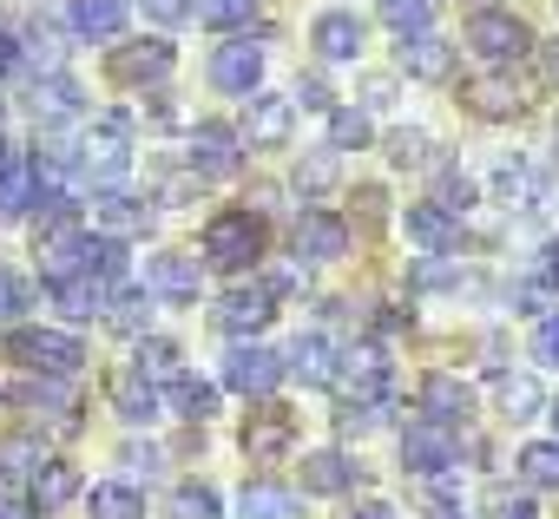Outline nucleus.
I'll return each instance as SVG.
<instances>
[{
    "instance_id": "f257e3e1",
    "label": "nucleus",
    "mask_w": 559,
    "mask_h": 519,
    "mask_svg": "<svg viewBox=\"0 0 559 519\" xmlns=\"http://www.w3.org/2000/svg\"><path fill=\"white\" fill-rule=\"evenodd\" d=\"M263 256V217H250V210H217L211 224H204V264L211 270H224V277H237V270H250Z\"/></svg>"
},
{
    "instance_id": "f03ea898",
    "label": "nucleus",
    "mask_w": 559,
    "mask_h": 519,
    "mask_svg": "<svg viewBox=\"0 0 559 519\" xmlns=\"http://www.w3.org/2000/svg\"><path fill=\"white\" fill-rule=\"evenodd\" d=\"M126 165H132V119H126V112H99V119L86 125V138H80V178L119 184Z\"/></svg>"
},
{
    "instance_id": "7ed1b4c3",
    "label": "nucleus",
    "mask_w": 559,
    "mask_h": 519,
    "mask_svg": "<svg viewBox=\"0 0 559 519\" xmlns=\"http://www.w3.org/2000/svg\"><path fill=\"white\" fill-rule=\"evenodd\" d=\"M8 362H21L27 375L73 382L86 369V349H80V336H60V329H14L8 336Z\"/></svg>"
},
{
    "instance_id": "20e7f679",
    "label": "nucleus",
    "mask_w": 559,
    "mask_h": 519,
    "mask_svg": "<svg viewBox=\"0 0 559 519\" xmlns=\"http://www.w3.org/2000/svg\"><path fill=\"white\" fill-rule=\"evenodd\" d=\"M467 47L487 60V67H520L526 53H533V34H526V21L520 14H507V8H480L474 21H467Z\"/></svg>"
},
{
    "instance_id": "39448f33",
    "label": "nucleus",
    "mask_w": 559,
    "mask_h": 519,
    "mask_svg": "<svg viewBox=\"0 0 559 519\" xmlns=\"http://www.w3.org/2000/svg\"><path fill=\"white\" fill-rule=\"evenodd\" d=\"M389 382H395V369H389V355H382L376 342L343 349V375H336V388L349 395V408H389Z\"/></svg>"
},
{
    "instance_id": "423d86ee",
    "label": "nucleus",
    "mask_w": 559,
    "mask_h": 519,
    "mask_svg": "<svg viewBox=\"0 0 559 519\" xmlns=\"http://www.w3.org/2000/svg\"><path fill=\"white\" fill-rule=\"evenodd\" d=\"M290 447H297V408L263 401V408H250V414H243V454H250L257 467H276Z\"/></svg>"
},
{
    "instance_id": "0eeeda50",
    "label": "nucleus",
    "mask_w": 559,
    "mask_h": 519,
    "mask_svg": "<svg viewBox=\"0 0 559 519\" xmlns=\"http://www.w3.org/2000/svg\"><path fill=\"white\" fill-rule=\"evenodd\" d=\"M290 290V277H257V283H237L224 303H217V329L230 336H257L270 316H276V297Z\"/></svg>"
},
{
    "instance_id": "6e6552de",
    "label": "nucleus",
    "mask_w": 559,
    "mask_h": 519,
    "mask_svg": "<svg viewBox=\"0 0 559 519\" xmlns=\"http://www.w3.org/2000/svg\"><path fill=\"white\" fill-rule=\"evenodd\" d=\"M454 460H461V427L415 421V427L402 434V467H408V473H421V480H441Z\"/></svg>"
},
{
    "instance_id": "1a4fd4ad",
    "label": "nucleus",
    "mask_w": 559,
    "mask_h": 519,
    "mask_svg": "<svg viewBox=\"0 0 559 519\" xmlns=\"http://www.w3.org/2000/svg\"><path fill=\"white\" fill-rule=\"evenodd\" d=\"M284 355H276V349H263V342H237L230 355H224V388H237V395H270L276 382H284Z\"/></svg>"
},
{
    "instance_id": "9d476101",
    "label": "nucleus",
    "mask_w": 559,
    "mask_h": 519,
    "mask_svg": "<svg viewBox=\"0 0 559 519\" xmlns=\"http://www.w3.org/2000/svg\"><path fill=\"white\" fill-rule=\"evenodd\" d=\"M211 80H217L224 93H237V99H257V93H263V47H257L250 34L224 40V47L211 53Z\"/></svg>"
},
{
    "instance_id": "9b49d317",
    "label": "nucleus",
    "mask_w": 559,
    "mask_h": 519,
    "mask_svg": "<svg viewBox=\"0 0 559 519\" xmlns=\"http://www.w3.org/2000/svg\"><path fill=\"white\" fill-rule=\"evenodd\" d=\"M290 243H297V264H336V256L349 250V217H336V210H304Z\"/></svg>"
},
{
    "instance_id": "f8f14e48",
    "label": "nucleus",
    "mask_w": 559,
    "mask_h": 519,
    "mask_svg": "<svg viewBox=\"0 0 559 519\" xmlns=\"http://www.w3.org/2000/svg\"><path fill=\"white\" fill-rule=\"evenodd\" d=\"M171 40H132V47H112V80L119 86H158L171 73Z\"/></svg>"
},
{
    "instance_id": "ddd939ff",
    "label": "nucleus",
    "mask_w": 559,
    "mask_h": 519,
    "mask_svg": "<svg viewBox=\"0 0 559 519\" xmlns=\"http://www.w3.org/2000/svg\"><path fill=\"white\" fill-rule=\"evenodd\" d=\"M237 165H243L237 132L217 125V119H204V125L191 132V171H198V178H237Z\"/></svg>"
},
{
    "instance_id": "4468645a",
    "label": "nucleus",
    "mask_w": 559,
    "mask_h": 519,
    "mask_svg": "<svg viewBox=\"0 0 559 519\" xmlns=\"http://www.w3.org/2000/svg\"><path fill=\"white\" fill-rule=\"evenodd\" d=\"M284 362H290V375H304V388H336V375H343V349H336L323 329L297 336Z\"/></svg>"
},
{
    "instance_id": "2eb2a0df",
    "label": "nucleus",
    "mask_w": 559,
    "mask_h": 519,
    "mask_svg": "<svg viewBox=\"0 0 559 519\" xmlns=\"http://www.w3.org/2000/svg\"><path fill=\"white\" fill-rule=\"evenodd\" d=\"M145 290L152 297H171V303H191L204 290V264H198V256L165 250V256H152V264H145Z\"/></svg>"
},
{
    "instance_id": "dca6fc26",
    "label": "nucleus",
    "mask_w": 559,
    "mask_h": 519,
    "mask_svg": "<svg viewBox=\"0 0 559 519\" xmlns=\"http://www.w3.org/2000/svg\"><path fill=\"white\" fill-rule=\"evenodd\" d=\"M243 125H250V145H263V152L290 145V132H297V99H284V93H257Z\"/></svg>"
},
{
    "instance_id": "f3484780",
    "label": "nucleus",
    "mask_w": 559,
    "mask_h": 519,
    "mask_svg": "<svg viewBox=\"0 0 559 519\" xmlns=\"http://www.w3.org/2000/svg\"><path fill=\"white\" fill-rule=\"evenodd\" d=\"M454 60H461V47H448L441 34H415V40H402V73L408 80H448L454 73Z\"/></svg>"
},
{
    "instance_id": "a211bd4d",
    "label": "nucleus",
    "mask_w": 559,
    "mask_h": 519,
    "mask_svg": "<svg viewBox=\"0 0 559 519\" xmlns=\"http://www.w3.org/2000/svg\"><path fill=\"white\" fill-rule=\"evenodd\" d=\"M93 224H99V237H112V243H119V237H145V230H152V204L112 191V197L93 204Z\"/></svg>"
},
{
    "instance_id": "6ab92c4d",
    "label": "nucleus",
    "mask_w": 559,
    "mask_h": 519,
    "mask_svg": "<svg viewBox=\"0 0 559 519\" xmlns=\"http://www.w3.org/2000/svg\"><path fill=\"white\" fill-rule=\"evenodd\" d=\"M112 408H119V421L145 427V421H158V414H165V395H158V382H152V375L126 369V375L112 382Z\"/></svg>"
},
{
    "instance_id": "aec40b11",
    "label": "nucleus",
    "mask_w": 559,
    "mask_h": 519,
    "mask_svg": "<svg viewBox=\"0 0 559 519\" xmlns=\"http://www.w3.org/2000/svg\"><path fill=\"white\" fill-rule=\"evenodd\" d=\"M356 480H362V467H356L349 454H336V447H323V454L304 460V493L336 499V493H356Z\"/></svg>"
},
{
    "instance_id": "412c9836",
    "label": "nucleus",
    "mask_w": 559,
    "mask_h": 519,
    "mask_svg": "<svg viewBox=\"0 0 559 519\" xmlns=\"http://www.w3.org/2000/svg\"><path fill=\"white\" fill-rule=\"evenodd\" d=\"M402 224H408V243H421L428 256H448V250L461 243V224H454L441 204H408V217H402Z\"/></svg>"
},
{
    "instance_id": "4be33fe9",
    "label": "nucleus",
    "mask_w": 559,
    "mask_h": 519,
    "mask_svg": "<svg viewBox=\"0 0 559 519\" xmlns=\"http://www.w3.org/2000/svg\"><path fill=\"white\" fill-rule=\"evenodd\" d=\"M53 303H60V310L73 316V323H93V316H106V310H112V277L86 270V277L60 283V290H53Z\"/></svg>"
},
{
    "instance_id": "5701e85b",
    "label": "nucleus",
    "mask_w": 559,
    "mask_h": 519,
    "mask_svg": "<svg viewBox=\"0 0 559 519\" xmlns=\"http://www.w3.org/2000/svg\"><path fill=\"white\" fill-rule=\"evenodd\" d=\"M80 40H119L126 34V0H73L67 8Z\"/></svg>"
},
{
    "instance_id": "b1692460",
    "label": "nucleus",
    "mask_w": 559,
    "mask_h": 519,
    "mask_svg": "<svg viewBox=\"0 0 559 519\" xmlns=\"http://www.w3.org/2000/svg\"><path fill=\"white\" fill-rule=\"evenodd\" d=\"M467 388L454 382V375H428L421 382V421H441V427H461L467 421Z\"/></svg>"
},
{
    "instance_id": "393cba45",
    "label": "nucleus",
    "mask_w": 559,
    "mask_h": 519,
    "mask_svg": "<svg viewBox=\"0 0 559 519\" xmlns=\"http://www.w3.org/2000/svg\"><path fill=\"white\" fill-rule=\"evenodd\" d=\"M27 106H34V119H47V125H60V119H80V86H73L67 73H47V80H34Z\"/></svg>"
},
{
    "instance_id": "a878e982",
    "label": "nucleus",
    "mask_w": 559,
    "mask_h": 519,
    "mask_svg": "<svg viewBox=\"0 0 559 519\" xmlns=\"http://www.w3.org/2000/svg\"><path fill=\"white\" fill-rule=\"evenodd\" d=\"M461 99H467V112H480V119H513V112H526V99H520L513 80H467Z\"/></svg>"
},
{
    "instance_id": "bb28decb",
    "label": "nucleus",
    "mask_w": 559,
    "mask_h": 519,
    "mask_svg": "<svg viewBox=\"0 0 559 519\" xmlns=\"http://www.w3.org/2000/svg\"><path fill=\"white\" fill-rule=\"evenodd\" d=\"M34 197H40V171H34V158H14L0 171V224H14Z\"/></svg>"
},
{
    "instance_id": "cd10ccee",
    "label": "nucleus",
    "mask_w": 559,
    "mask_h": 519,
    "mask_svg": "<svg viewBox=\"0 0 559 519\" xmlns=\"http://www.w3.org/2000/svg\"><path fill=\"white\" fill-rule=\"evenodd\" d=\"M310 40H317L323 60H356V53H362V21H356V14H323Z\"/></svg>"
},
{
    "instance_id": "c85d7f7f",
    "label": "nucleus",
    "mask_w": 559,
    "mask_h": 519,
    "mask_svg": "<svg viewBox=\"0 0 559 519\" xmlns=\"http://www.w3.org/2000/svg\"><path fill=\"white\" fill-rule=\"evenodd\" d=\"M73 493H80V467H67V460H47V467L34 473V499H27V506H34V512H60Z\"/></svg>"
},
{
    "instance_id": "c756f323",
    "label": "nucleus",
    "mask_w": 559,
    "mask_h": 519,
    "mask_svg": "<svg viewBox=\"0 0 559 519\" xmlns=\"http://www.w3.org/2000/svg\"><path fill=\"white\" fill-rule=\"evenodd\" d=\"M493 191H500V204H539V197H546V178H539V165L507 158V165L493 171Z\"/></svg>"
},
{
    "instance_id": "7c9ffc66",
    "label": "nucleus",
    "mask_w": 559,
    "mask_h": 519,
    "mask_svg": "<svg viewBox=\"0 0 559 519\" xmlns=\"http://www.w3.org/2000/svg\"><path fill=\"white\" fill-rule=\"evenodd\" d=\"M237 512H243V519H297V499H290L284 486H270V480H250V486L237 493Z\"/></svg>"
},
{
    "instance_id": "2f4dec72",
    "label": "nucleus",
    "mask_w": 559,
    "mask_h": 519,
    "mask_svg": "<svg viewBox=\"0 0 559 519\" xmlns=\"http://www.w3.org/2000/svg\"><path fill=\"white\" fill-rule=\"evenodd\" d=\"M493 395H500V414H513V421H533L546 408V395H539L533 375H493Z\"/></svg>"
},
{
    "instance_id": "473e14b6",
    "label": "nucleus",
    "mask_w": 559,
    "mask_h": 519,
    "mask_svg": "<svg viewBox=\"0 0 559 519\" xmlns=\"http://www.w3.org/2000/svg\"><path fill=\"white\" fill-rule=\"evenodd\" d=\"M480 519H539L533 486H507V480H493V486L480 493Z\"/></svg>"
},
{
    "instance_id": "72a5a7b5",
    "label": "nucleus",
    "mask_w": 559,
    "mask_h": 519,
    "mask_svg": "<svg viewBox=\"0 0 559 519\" xmlns=\"http://www.w3.org/2000/svg\"><path fill=\"white\" fill-rule=\"evenodd\" d=\"M86 512H93V519H145V499H139L132 486L106 480V486H93V493H86Z\"/></svg>"
},
{
    "instance_id": "f704fd0d",
    "label": "nucleus",
    "mask_w": 559,
    "mask_h": 519,
    "mask_svg": "<svg viewBox=\"0 0 559 519\" xmlns=\"http://www.w3.org/2000/svg\"><path fill=\"white\" fill-rule=\"evenodd\" d=\"M520 480L559 493V440H526V447H520Z\"/></svg>"
},
{
    "instance_id": "c9c22d12",
    "label": "nucleus",
    "mask_w": 559,
    "mask_h": 519,
    "mask_svg": "<svg viewBox=\"0 0 559 519\" xmlns=\"http://www.w3.org/2000/svg\"><path fill=\"white\" fill-rule=\"evenodd\" d=\"M178 362H185V355H178V342H165V336H145V342H139V355H132V369H139V375H152V382H178V375H185Z\"/></svg>"
},
{
    "instance_id": "e433bc0d",
    "label": "nucleus",
    "mask_w": 559,
    "mask_h": 519,
    "mask_svg": "<svg viewBox=\"0 0 559 519\" xmlns=\"http://www.w3.org/2000/svg\"><path fill=\"white\" fill-rule=\"evenodd\" d=\"M171 408H178L185 421H198V427H204V421L217 414V388H211V382H198V375H178V382H171Z\"/></svg>"
},
{
    "instance_id": "4c0bfd02",
    "label": "nucleus",
    "mask_w": 559,
    "mask_h": 519,
    "mask_svg": "<svg viewBox=\"0 0 559 519\" xmlns=\"http://www.w3.org/2000/svg\"><path fill=\"white\" fill-rule=\"evenodd\" d=\"M382 21H389L402 40H415V34L435 27V0H382Z\"/></svg>"
},
{
    "instance_id": "58836bf2",
    "label": "nucleus",
    "mask_w": 559,
    "mask_h": 519,
    "mask_svg": "<svg viewBox=\"0 0 559 519\" xmlns=\"http://www.w3.org/2000/svg\"><path fill=\"white\" fill-rule=\"evenodd\" d=\"M369 145V112L362 106H336L330 112V152H362Z\"/></svg>"
},
{
    "instance_id": "ea45409f",
    "label": "nucleus",
    "mask_w": 559,
    "mask_h": 519,
    "mask_svg": "<svg viewBox=\"0 0 559 519\" xmlns=\"http://www.w3.org/2000/svg\"><path fill=\"white\" fill-rule=\"evenodd\" d=\"M47 467V454H40V440L34 434H8V440H0V480H8V473H40Z\"/></svg>"
},
{
    "instance_id": "a19ab883",
    "label": "nucleus",
    "mask_w": 559,
    "mask_h": 519,
    "mask_svg": "<svg viewBox=\"0 0 559 519\" xmlns=\"http://www.w3.org/2000/svg\"><path fill=\"white\" fill-rule=\"evenodd\" d=\"M106 323L119 329V336H139L145 323H152V290L139 297V290H126V297H112V310H106Z\"/></svg>"
},
{
    "instance_id": "79ce46f5",
    "label": "nucleus",
    "mask_w": 559,
    "mask_h": 519,
    "mask_svg": "<svg viewBox=\"0 0 559 519\" xmlns=\"http://www.w3.org/2000/svg\"><path fill=\"white\" fill-rule=\"evenodd\" d=\"M224 506H217V493L204 486V480H185L178 493H171V519H217Z\"/></svg>"
},
{
    "instance_id": "37998d69",
    "label": "nucleus",
    "mask_w": 559,
    "mask_h": 519,
    "mask_svg": "<svg viewBox=\"0 0 559 519\" xmlns=\"http://www.w3.org/2000/svg\"><path fill=\"white\" fill-rule=\"evenodd\" d=\"M389 158L408 171V165H428L435 158V138L428 132H415V125H402V132H389Z\"/></svg>"
},
{
    "instance_id": "c03bdc74",
    "label": "nucleus",
    "mask_w": 559,
    "mask_h": 519,
    "mask_svg": "<svg viewBox=\"0 0 559 519\" xmlns=\"http://www.w3.org/2000/svg\"><path fill=\"white\" fill-rule=\"evenodd\" d=\"M330 184H336V152L323 145V152H310V158L297 165V191H304V197H317V191H330Z\"/></svg>"
},
{
    "instance_id": "a18cd8bd",
    "label": "nucleus",
    "mask_w": 559,
    "mask_h": 519,
    "mask_svg": "<svg viewBox=\"0 0 559 519\" xmlns=\"http://www.w3.org/2000/svg\"><path fill=\"white\" fill-rule=\"evenodd\" d=\"M250 8H257V0H198V21L217 27V34H230V27L250 21Z\"/></svg>"
},
{
    "instance_id": "49530a36",
    "label": "nucleus",
    "mask_w": 559,
    "mask_h": 519,
    "mask_svg": "<svg viewBox=\"0 0 559 519\" xmlns=\"http://www.w3.org/2000/svg\"><path fill=\"white\" fill-rule=\"evenodd\" d=\"M27 310H34V290H27V277L0 270V329H8V323H21Z\"/></svg>"
},
{
    "instance_id": "de8ad7c7",
    "label": "nucleus",
    "mask_w": 559,
    "mask_h": 519,
    "mask_svg": "<svg viewBox=\"0 0 559 519\" xmlns=\"http://www.w3.org/2000/svg\"><path fill=\"white\" fill-rule=\"evenodd\" d=\"M356 224L362 230H382L389 224V191L382 184H356Z\"/></svg>"
},
{
    "instance_id": "09e8293b",
    "label": "nucleus",
    "mask_w": 559,
    "mask_h": 519,
    "mask_svg": "<svg viewBox=\"0 0 559 519\" xmlns=\"http://www.w3.org/2000/svg\"><path fill=\"white\" fill-rule=\"evenodd\" d=\"M461 283V270L448 264V256H421L415 264V290H454Z\"/></svg>"
},
{
    "instance_id": "8fccbe9b",
    "label": "nucleus",
    "mask_w": 559,
    "mask_h": 519,
    "mask_svg": "<svg viewBox=\"0 0 559 519\" xmlns=\"http://www.w3.org/2000/svg\"><path fill=\"white\" fill-rule=\"evenodd\" d=\"M435 204H441V210H448V217H461V210H467V204H474V184H467V178H461V171H441V197H435Z\"/></svg>"
},
{
    "instance_id": "3c124183",
    "label": "nucleus",
    "mask_w": 559,
    "mask_h": 519,
    "mask_svg": "<svg viewBox=\"0 0 559 519\" xmlns=\"http://www.w3.org/2000/svg\"><path fill=\"white\" fill-rule=\"evenodd\" d=\"M145 14H152L158 27H185V21L198 14V0H145Z\"/></svg>"
},
{
    "instance_id": "603ef678",
    "label": "nucleus",
    "mask_w": 559,
    "mask_h": 519,
    "mask_svg": "<svg viewBox=\"0 0 559 519\" xmlns=\"http://www.w3.org/2000/svg\"><path fill=\"white\" fill-rule=\"evenodd\" d=\"M533 362H552V369H559V310L533 329Z\"/></svg>"
},
{
    "instance_id": "864d4df0",
    "label": "nucleus",
    "mask_w": 559,
    "mask_h": 519,
    "mask_svg": "<svg viewBox=\"0 0 559 519\" xmlns=\"http://www.w3.org/2000/svg\"><path fill=\"white\" fill-rule=\"evenodd\" d=\"M428 512H435V519H461V493H454L448 480H428Z\"/></svg>"
},
{
    "instance_id": "5fc2aeb1",
    "label": "nucleus",
    "mask_w": 559,
    "mask_h": 519,
    "mask_svg": "<svg viewBox=\"0 0 559 519\" xmlns=\"http://www.w3.org/2000/svg\"><path fill=\"white\" fill-rule=\"evenodd\" d=\"M389 99H395V80H382V73L362 80V112H376V106H389Z\"/></svg>"
},
{
    "instance_id": "6e6d98bb",
    "label": "nucleus",
    "mask_w": 559,
    "mask_h": 519,
    "mask_svg": "<svg viewBox=\"0 0 559 519\" xmlns=\"http://www.w3.org/2000/svg\"><path fill=\"white\" fill-rule=\"evenodd\" d=\"M539 277H546V283H552V290H559V237H552V243H546V250H539Z\"/></svg>"
},
{
    "instance_id": "4d7b16f0",
    "label": "nucleus",
    "mask_w": 559,
    "mask_h": 519,
    "mask_svg": "<svg viewBox=\"0 0 559 519\" xmlns=\"http://www.w3.org/2000/svg\"><path fill=\"white\" fill-rule=\"evenodd\" d=\"M349 519H395V506H389V499H362Z\"/></svg>"
},
{
    "instance_id": "13d9d810",
    "label": "nucleus",
    "mask_w": 559,
    "mask_h": 519,
    "mask_svg": "<svg viewBox=\"0 0 559 519\" xmlns=\"http://www.w3.org/2000/svg\"><path fill=\"white\" fill-rule=\"evenodd\" d=\"M119 460H126V467H145V473H152V467H158V454H152V447H126V454H119Z\"/></svg>"
},
{
    "instance_id": "bf43d9fd",
    "label": "nucleus",
    "mask_w": 559,
    "mask_h": 519,
    "mask_svg": "<svg viewBox=\"0 0 559 519\" xmlns=\"http://www.w3.org/2000/svg\"><path fill=\"white\" fill-rule=\"evenodd\" d=\"M14 60H21V47H14V34H8V27H0V73H8Z\"/></svg>"
},
{
    "instance_id": "052dcab7",
    "label": "nucleus",
    "mask_w": 559,
    "mask_h": 519,
    "mask_svg": "<svg viewBox=\"0 0 559 519\" xmlns=\"http://www.w3.org/2000/svg\"><path fill=\"white\" fill-rule=\"evenodd\" d=\"M0 519H40L34 506H21V499H8V506H0Z\"/></svg>"
},
{
    "instance_id": "680f3d73",
    "label": "nucleus",
    "mask_w": 559,
    "mask_h": 519,
    "mask_svg": "<svg viewBox=\"0 0 559 519\" xmlns=\"http://www.w3.org/2000/svg\"><path fill=\"white\" fill-rule=\"evenodd\" d=\"M8 165H14V158H8V138H0V171H8Z\"/></svg>"
},
{
    "instance_id": "e2e57ef3",
    "label": "nucleus",
    "mask_w": 559,
    "mask_h": 519,
    "mask_svg": "<svg viewBox=\"0 0 559 519\" xmlns=\"http://www.w3.org/2000/svg\"><path fill=\"white\" fill-rule=\"evenodd\" d=\"M552 427H559V401H552Z\"/></svg>"
},
{
    "instance_id": "0e129e2a",
    "label": "nucleus",
    "mask_w": 559,
    "mask_h": 519,
    "mask_svg": "<svg viewBox=\"0 0 559 519\" xmlns=\"http://www.w3.org/2000/svg\"><path fill=\"white\" fill-rule=\"evenodd\" d=\"M0 506H8V493H0Z\"/></svg>"
}]
</instances>
